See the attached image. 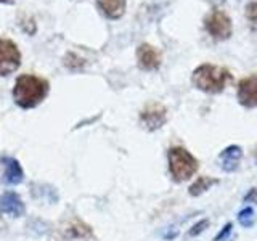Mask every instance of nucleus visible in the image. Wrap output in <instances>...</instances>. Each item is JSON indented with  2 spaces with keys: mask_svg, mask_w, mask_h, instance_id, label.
Returning <instances> with one entry per match:
<instances>
[{
  "mask_svg": "<svg viewBox=\"0 0 257 241\" xmlns=\"http://www.w3.org/2000/svg\"><path fill=\"white\" fill-rule=\"evenodd\" d=\"M244 203H257V188H251L244 196Z\"/></svg>",
  "mask_w": 257,
  "mask_h": 241,
  "instance_id": "obj_20",
  "label": "nucleus"
},
{
  "mask_svg": "<svg viewBox=\"0 0 257 241\" xmlns=\"http://www.w3.org/2000/svg\"><path fill=\"white\" fill-rule=\"evenodd\" d=\"M137 61L143 71H158L161 66V55L150 44H142L137 48Z\"/></svg>",
  "mask_w": 257,
  "mask_h": 241,
  "instance_id": "obj_9",
  "label": "nucleus"
},
{
  "mask_svg": "<svg viewBox=\"0 0 257 241\" xmlns=\"http://www.w3.org/2000/svg\"><path fill=\"white\" fill-rule=\"evenodd\" d=\"M96 7L109 20H119L125 13V0H96Z\"/></svg>",
  "mask_w": 257,
  "mask_h": 241,
  "instance_id": "obj_13",
  "label": "nucleus"
},
{
  "mask_svg": "<svg viewBox=\"0 0 257 241\" xmlns=\"http://www.w3.org/2000/svg\"><path fill=\"white\" fill-rule=\"evenodd\" d=\"M63 236L68 239H92L95 238L93 228L80 219H72L63 228Z\"/></svg>",
  "mask_w": 257,
  "mask_h": 241,
  "instance_id": "obj_12",
  "label": "nucleus"
},
{
  "mask_svg": "<svg viewBox=\"0 0 257 241\" xmlns=\"http://www.w3.org/2000/svg\"><path fill=\"white\" fill-rule=\"evenodd\" d=\"M254 156H255V159H257V150L254 151Z\"/></svg>",
  "mask_w": 257,
  "mask_h": 241,
  "instance_id": "obj_22",
  "label": "nucleus"
},
{
  "mask_svg": "<svg viewBox=\"0 0 257 241\" xmlns=\"http://www.w3.org/2000/svg\"><path fill=\"white\" fill-rule=\"evenodd\" d=\"M241 158H243V150H241V147H238V145H230V147H227L219 155L220 169L227 174L236 172L241 163Z\"/></svg>",
  "mask_w": 257,
  "mask_h": 241,
  "instance_id": "obj_11",
  "label": "nucleus"
},
{
  "mask_svg": "<svg viewBox=\"0 0 257 241\" xmlns=\"http://www.w3.org/2000/svg\"><path fill=\"white\" fill-rule=\"evenodd\" d=\"M217 183H219V180L214 179V177L201 175V177H198V179L190 185L188 193H190V196L198 198V196H201L203 193H206L209 188L214 187V185H217Z\"/></svg>",
  "mask_w": 257,
  "mask_h": 241,
  "instance_id": "obj_14",
  "label": "nucleus"
},
{
  "mask_svg": "<svg viewBox=\"0 0 257 241\" xmlns=\"http://www.w3.org/2000/svg\"><path fill=\"white\" fill-rule=\"evenodd\" d=\"M26 212L21 196L15 191H5L0 195V214H7L10 217H23Z\"/></svg>",
  "mask_w": 257,
  "mask_h": 241,
  "instance_id": "obj_8",
  "label": "nucleus"
},
{
  "mask_svg": "<svg viewBox=\"0 0 257 241\" xmlns=\"http://www.w3.org/2000/svg\"><path fill=\"white\" fill-rule=\"evenodd\" d=\"M167 123V109L163 103L150 101L140 111V124L145 131L155 132Z\"/></svg>",
  "mask_w": 257,
  "mask_h": 241,
  "instance_id": "obj_5",
  "label": "nucleus"
},
{
  "mask_svg": "<svg viewBox=\"0 0 257 241\" xmlns=\"http://www.w3.org/2000/svg\"><path fill=\"white\" fill-rule=\"evenodd\" d=\"M231 230H233V223L231 222H228V223H225L223 227H222V230L217 233L215 235V238H214V241H223L225 238H227L230 233H231Z\"/></svg>",
  "mask_w": 257,
  "mask_h": 241,
  "instance_id": "obj_19",
  "label": "nucleus"
},
{
  "mask_svg": "<svg viewBox=\"0 0 257 241\" xmlns=\"http://www.w3.org/2000/svg\"><path fill=\"white\" fill-rule=\"evenodd\" d=\"M0 164L4 166V182L7 185H20L24 180V171L16 158L0 156Z\"/></svg>",
  "mask_w": 257,
  "mask_h": 241,
  "instance_id": "obj_10",
  "label": "nucleus"
},
{
  "mask_svg": "<svg viewBox=\"0 0 257 241\" xmlns=\"http://www.w3.org/2000/svg\"><path fill=\"white\" fill-rule=\"evenodd\" d=\"M236 96L244 108H257V72L239 80Z\"/></svg>",
  "mask_w": 257,
  "mask_h": 241,
  "instance_id": "obj_7",
  "label": "nucleus"
},
{
  "mask_svg": "<svg viewBox=\"0 0 257 241\" xmlns=\"http://www.w3.org/2000/svg\"><path fill=\"white\" fill-rule=\"evenodd\" d=\"M246 20L251 29L257 31V2H251L246 7Z\"/></svg>",
  "mask_w": 257,
  "mask_h": 241,
  "instance_id": "obj_17",
  "label": "nucleus"
},
{
  "mask_svg": "<svg viewBox=\"0 0 257 241\" xmlns=\"http://www.w3.org/2000/svg\"><path fill=\"white\" fill-rule=\"evenodd\" d=\"M207 227H209V219H201V220H198V222L188 230V236L195 238V236L201 235V233H203Z\"/></svg>",
  "mask_w": 257,
  "mask_h": 241,
  "instance_id": "obj_18",
  "label": "nucleus"
},
{
  "mask_svg": "<svg viewBox=\"0 0 257 241\" xmlns=\"http://www.w3.org/2000/svg\"><path fill=\"white\" fill-rule=\"evenodd\" d=\"M10 2H13V0H0V4H10Z\"/></svg>",
  "mask_w": 257,
  "mask_h": 241,
  "instance_id": "obj_21",
  "label": "nucleus"
},
{
  "mask_svg": "<svg viewBox=\"0 0 257 241\" xmlns=\"http://www.w3.org/2000/svg\"><path fill=\"white\" fill-rule=\"evenodd\" d=\"M63 64L64 68L72 71V72H77V71H82L84 66H85V60L80 58L79 55H76L74 52H68L66 55H64L63 58Z\"/></svg>",
  "mask_w": 257,
  "mask_h": 241,
  "instance_id": "obj_15",
  "label": "nucleus"
},
{
  "mask_svg": "<svg viewBox=\"0 0 257 241\" xmlns=\"http://www.w3.org/2000/svg\"><path fill=\"white\" fill-rule=\"evenodd\" d=\"M254 217H255L254 209L251 206H246L244 209H241V211H239V214H238V222H239V225H243L244 228H249V227H252Z\"/></svg>",
  "mask_w": 257,
  "mask_h": 241,
  "instance_id": "obj_16",
  "label": "nucleus"
},
{
  "mask_svg": "<svg viewBox=\"0 0 257 241\" xmlns=\"http://www.w3.org/2000/svg\"><path fill=\"white\" fill-rule=\"evenodd\" d=\"M48 92L50 84L47 79L34 74H21L13 87V101L23 109H32L47 98Z\"/></svg>",
  "mask_w": 257,
  "mask_h": 241,
  "instance_id": "obj_1",
  "label": "nucleus"
},
{
  "mask_svg": "<svg viewBox=\"0 0 257 241\" xmlns=\"http://www.w3.org/2000/svg\"><path fill=\"white\" fill-rule=\"evenodd\" d=\"M204 28L215 40H225L231 36V20L222 10L209 13L204 20Z\"/></svg>",
  "mask_w": 257,
  "mask_h": 241,
  "instance_id": "obj_6",
  "label": "nucleus"
},
{
  "mask_svg": "<svg viewBox=\"0 0 257 241\" xmlns=\"http://www.w3.org/2000/svg\"><path fill=\"white\" fill-rule=\"evenodd\" d=\"M191 82L198 90L206 93H220L233 82V74L223 66H217V64H201L195 71H193Z\"/></svg>",
  "mask_w": 257,
  "mask_h": 241,
  "instance_id": "obj_2",
  "label": "nucleus"
},
{
  "mask_svg": "<svg viewBox=\"0 0 257 241\" xmlns=\"http://www.w3.org/2000/svg\"><path fill=\"white\" fill-rule=\"evenodd\" d=\"M21 66V52L10 39L0 37V77L10 76Z\"/></svg>",
  "mask_w": 257,
  "mask_h": 241,
  "instance_id": "obj_4",
  "label": "nucleus"
},
{
  "mask_svg": "<svg viewBox=\"0 0 257 241\" xmlns=\"http://www.w3.org/2000/svg\"><path fill=\"white\" fill-rule=\"evenodd\" d=\"M169 172L175 183H183L190 180L198 172L199 163L191 153L183 147H171L167 151Z\"/></svg>",
  "mask_w": 257,
  "mask_h": 241,
  "instance_id": "obj_3",
  "label": "nucleus"
}]
</instances>
